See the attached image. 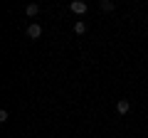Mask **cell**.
<instances>
[{
	"label": "cell",
	"mask_w": 148,
	"mask_h": 138,
	"mask_svg": "<svg viewBox=\"0 0 148 138\" xmlns=\"http://www.w3.org/2000/svg\"><path fill=\"white\" fill-rule=\"evenodd\" d=\"M69 10H72L74 15H84V12L89 10V5H86L84 0H72V3H69Z\"/></svg>",
	"instance_id": "obj_1"
},
{
	"label": "cell",
	"mask_w": 148,
	"mask_h": 138,
	"mask_svg": "<svg viewBox=\"0 0 148 138\" xmlns=\"http://www.w3.org/2000/svg\"><path fill=\"white\" fill-rule=\"evenodd\" d=\"M27 37H30V40H40V37H42V27L37 25V22H32V25L27 27Z\"/></svg>",
	"instance_id": "obj_2"
},
{
	"label": "cell",
	"mask_w": 148,
	"mask_h": 138,
	"mask_svg": "<svg viewBox=\"0 0 148 138\" xmlns=\"http://www.w3.org/2000/svg\"><path fill=\"white\" fill-rule=\"evenodd\" d=\"M116 111L121 113V116H123V113H128V111H131V101H128V99H119L116 101Z\"/></svg>",
	"instance_id": "obj_3"
},
{
	"label": "cell",
	"mask_w": 148,
	"mask_h": 138,
	"mask_svg": "<svg viewBox=\"0 0 148 138\" xmlns=\"http://www.w3.org/2000/svg\"><path fill=\"white\" fill-rule=\"evenodd\" d=\"M74 32H77V35H84V32H86V22L77 20V22H74Z\"/></svg>",
	"instance_id": "obj_4"
},
{
	"label": "cell",
	"mask_w": 148,
	"mask_h": 138,
	"mask_svg": "<svg viewBox=\"0 0 148 138\" xmlns=\"http://www.w3.org/2000/svg\"><path fill=\"white\" fill-rule=\"evenodd\" d=\"M116 8V3H111V0H101V10H106V12H111Z\"/></svg>",
	"instance_id": "obj_5"
},
{
	"label": "cell",
	"mask_w": 148,
	"mask_h": 138,
	"mask_svg": "<svg viewBox=\"0 0 148 138\" xmlns=\"http://www.w3.org/2000/svg\"><path fill=\"white\" fill-rule=\"evenodd\" d=\"M25 12H27L30 17H35L37 12H40V8H37V5H27V8H25Z\"/></svg>",
	"instance_id": "obj_6"
},
{
	"label": "cell",
	"mask_w": 148,
	"mask_h": 138,
	"mask_svg": "<svg viewBox=\"0 0 148 138\" xmlns=\"http://www.w3.org/2000/svg\"><path fill=\"white\" fill-rule=\"evenodd\" d=\"M8 116H10V113H8V109H3V111H0V121L5 123V121H8Z\"/></svg>",
	"instance_id": "obj_7"
}]
</instances>
